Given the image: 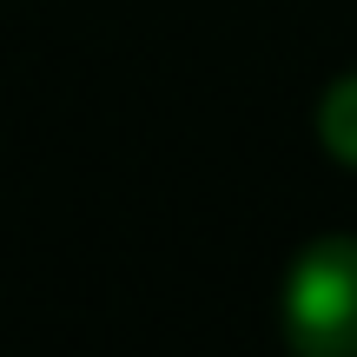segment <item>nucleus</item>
Wrapping results in <instances>:
<instances>
[{"label":"nucleus","instance_id":"1","mask_svg":"<svg viewBox=\"0 0 357 357\" xmlns=\"http://www.w3.org/2000/svg\"><path fill=\"white\" fill-rule=\"evenodd\" d=\"M278 331L298 357H357V231H318L291 252Z\"/></svg>","mask_w":357,"mask_h":357},{"label":"nucleus","instance_id":"2","mask_svg":"<svg viewBox=\"0 0 357 357\" xmlns=\"http://www.w3.org/2000/svg\"><path fill=\"white\" fill-rule=\"evenodd\" d=\"M311 132H318L324 159H337L344 172H357V66L337 73L311 106Z\"/></svg>","mask_w":357,"mask_h":357}]
</instances>
